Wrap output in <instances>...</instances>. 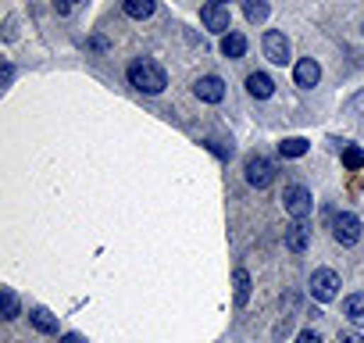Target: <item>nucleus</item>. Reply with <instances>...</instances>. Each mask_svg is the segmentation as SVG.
<instances>
[{
	"label": "nucleus",
	"instance_id": "8",
	"mask_svg": "<svg viewBox=\"0 0 364 343\" xmlns=\"http://www.w3.org/2000/svg\"><path fill=\"white\" fill-rule=\"evenodd\" d=\"M193 94H197L204 104H222V101H225V82H222L218 75H200V79L193 82Z\"/></svg>",
	"mask_w": 364,
	"mask_h": 343
},
{
	"label": "nucleus",
	"instance_id": "9",
	"mask_svg": "<svg viewBox=\"0 0 364 343\" xmlns=\"http://www.w3.org/2000/svg\"><path fill=\"white\" fill-rule=\"evenodd\" d=\"M318 79H322V64H318L314 57L297 61V68H293V82L300 86V90H311V86H318Z\"/></svg>",
	"mask_w": 364,
	"mask_h": 343
},
{
	"label": "nucleus",
	"instance_id": "17",
	"mask_svg": "<svg viewBox=\"0 0 364 343\" xmlns=\"http://www.w3.org/2000/svg\"><path fill=\"white\" fill-rule=\"evenodd\" d=\"M268 0H243V15L250 18V22H264L268 18Z\"/></svg>",
	"mask_w": 364,
	"mask_h": 343
},
{
	"label": "nucleus",
	"instance_id": "1",
	"mask_svg": "<svg viewBox=\"0 0 364 343\" xmlns=\"http://www.w3.org/2000/svg\"><path fill=\"white\" fill-rule=\"evenodd\" d=\"M129 82L136 86L140 94H164V86H168V72L157 64V61H147V57H140V61H132L129 64Z\"/></svg>",
	"mask_w": 364,
	"mask_h": 343
},
{
	"label": "nucleus",
	"instance_id": "4",
	"mask_svg": "<svg viewBox=\"0 0 364 343\" xmlns=\"http://www.w3.org/2000/svg\"><path fill=\"white\" fill-rule=\"evenodd\" d=\"M311 297H314L318 304L336 300V297H339V276H336L332 269H314V276H311Z\"/></svg>",
	"mask_w": 364,
	"mask_h": 343
},
{
	"label": "nucleus",
	"instance_id": "20",
	"mask_svg": "<svg viewBox=\"0 0 364 343\" xmlns=\"http://www.w3.org/2000/svg\"><path fill=\"white\" fill-rule=\"evenodd\" d=\"M0 304H4V322L18 318V297H15V290H11V286L0 290Z\"/></svg>",
	"mask_w": 364,
	"mask_h": 343
},
{
	"label": "nucleus",
	"instance_id": "7",
	"mask_svg": "<svg viewBox=\"0 0 364 343\" xmlns=\"http://www.w3.org/2000/svg\"><path fill=\"white\" fill-rule=\"evenodd\" d=\"M290 40H286V33H279V29H268L264 33V57L271 61V64H286L290 61Z\"/></svg>",
	"mask_w": 364,
	"mask_h": 343
},
{
	"label": "nucleus",
	"instance_id": "16",
	"mask_svg": "<svg viewBox=\"0 0 364 343\" xmlns=\"http://www.w3.org/2000/svg\"><path fill=\"white\" fill-rule=\"evenodd\" d=\"M279 154H283V157H304V154H307V140H304V136H290V140L279 143Z\"/></svg>",
	"mask_w": 364,
	"mask_h": 343
},
{
	"label": "nucleus",
	"instance_id": "19",
	"mask_svg": "<svg viewBox=\"0 0 364 343\" xmlns=\"http://www.w3.org/2000/svg\"><path fill=\"white\" fill-rule=\"evenodd\" d=\"M343 164H346L350 172L364 168V150H360L357 143H346V147H343Z\"/></svg>",
	"mask_w": 364,
	"mask_h": 343
},
{
	"label": "nucleus",
	"instance_id": "11",
	"mask_svg": "<svg viewBox=\"0 0 364 343\" xmlns=\"http://www.w3.org/2000/svg\"><path fill=\"white\" fill-rule=\"evenodd\" d=\"M307 243H311V229H307L304 222H293V225L286 229V247H290L293 254H304Z\"/></svg>",
	"mask_w": 364,
	"mask_h": 343
},
{
	"label": "nucleus",
	"instance_id": "18",
	"mask_svg": "<svg viewBox=\"0 0 364 343\" xmlns=\"http://www.w3.org/2000/svg\"><path fill=\"white\" fill-rule=\"evenodd\" d=\"M250 300V272L246 269H236V304L243 308Z\"/></svg>",
	"mask_w": 364,
	"mask_h": 343
},
{
	"label": "nucleus",
	"instance_id": "23",
	"mask_svg": "<svg viewBox=\"0 0 364 343\" xmlns=\"http://www.w3.org/2000/svg\"><path fill=\"white\" fill-rule=\"evenodd\" d=\"M339 343H364L360 332H339Z\"/></svg>",
	"mask_w": 364,
	"mask_h": 343
},
{
	"label": "nucleus",
	"instance_id": "13",
	"mask_svg": "<svg viewBox=\"0 0 364 343\" xmlns=\"http://www.w3.org/2000/svg\"><path fill=\"white\" fill-rule=\"evenodd\" d=\"M29 322L36 325V332H47V336L57 332V318H54L47 308H33V311H29Z\"/></svg>",
	"mask_w": 364,
	"mask_h": 343
},
{
	"label": "nucleus",
	"instance_id": "21",
	"mask_svg": "<svg viewBox=\"0 0 364 343\" xmlns=\"http://www.w3.org/2000/svg\"><path fill=\"white\" fill-rule=\"evenodd\" d=\"M50 4H54V11H57V15H72V11L82 4V0H50Z\"/></svg>",
	"mask_w": 364,
	"mask_h": 343
},
{
	"label": "nucleus",
	"instance_id": "15",
	"mask_svg": "<svg viewBox=\"0 0 364 343\" xmlns=\"http://www.w3.org/2000/svg\"><path fill=\"white\" fill-rule=\"evenodd\" d=\"M222 54H225V57H243V54H246V36H243V33L222 36Z\"/></svg>",
	"mask_w": 364,
	"mask_h": 343
},
{
	"label": "nucleus",
	"instance_id": "22",
	"mask_svg": "<svg viewBox=\"0 0 364 343\" xmlns=\"http://www.w3.org/2000/svg\"><path fill=\"white\" fill-rule=\"evenodd\" d=\"M297 343H322V336H318L314 329H304V332L297 336Z\"/></svg>",
	"mask_w": 364,
	"mask_h": 343
},
{
	"label": "nucleus",
	"instance_id": "2",
	"mask_svg": "<svg viewBox=\"0 0 364 343\" xmlns=\"http://www.w3.org/2000/svg\"><path fill=\"white\" fill-rule=\"evenodd\" d=\"M243 176H246V183H250L254 190H268L271 183H275L279 168H275V161H271V157H264V154H254V157H246Z\"/></svg>",
	"mask_w": 364,
	"mask_h": 343
},
{
	"label": "nucleus",
	"instance_id": "3",
	"mask_svg": "<svg viewBox=\"0 0 364 343\" xmlns=\"http://www.w3.org/2000/svg\"><path fill=\"white\" fill-rule=\"evenodd\" d=\"M283 208H286V215H293L297 222H304V218H307V215L314 211L311 190H307V186H300V183L286 186V190H283Z\"/></svg>",
	"mask_w": 364,
	"mask_h": 343
},
{
	"label": "nucleus",
	"instance_id": "6",
	"mask_svg": "<svg viewBox=\"0 0 364 343\" xmlns=\"http://www.w3.org/2000/svg\"><path fill=\"white\" fill-rule=\"evenodd\" d=\"M332 236H336V243L353 247V243L360 240V218H357V215H350V211L336 215V218H332Z\"/></svg>",
	"mask_w": 364,
	"mask_h": 343
},
{
	"label": "nucleus",
	"instance_id": "24",
	"mask_svg": "<svg viewBox=\"0 0 364 343\" xmlns=\"http://www.w3.org/2000/svg\"><path fill=\"white\" fill-rule=\"evenodd\" d=\"M61 343H86V339H82L79 332H64V336H61Z\"/></svg>",
	"mask_w": 364,
	"mask_h": 343
},
{
	"label": "nucleus",
	"instance_id": "12",
	"mask_svg": "<svg viewBox=\"0 0 364 343\" xmlns=\"http://www.w3.org/2000/svg\"><path fill=\"white\" fill-rule=\"evenodd\" d=\"M343 315H346V322L350 325H364V293H350L346 300H343Z\"/></svg>",
	"mask_w": 364,
	"mask_h": 343
},
{
	"label": "nucleus",
	"instance_id": "14",
	"mask_svg": "<svg viewBox=\"0 0 364 343\" xmlns=\"http://www.w3.org/2000/svg\"><path fill=\"white\" fill-rule=\"evenodd\" d=\"M125 15L129 18H136V22H143V18H150L154 11H157V4H154V0H125Z\"/></svg>",
	"mask_w": 364,
	"mask_h": 343
},
{
	"label": "nucleus",
	"instance_id": "25",
	"mask_svg": "<svg viewBox=\"0 0 364 343\" xmlns=\"http://www.w3.org/2000/svg\"><path fill=\"white\" fill-rule=\"evenodd\" d=\"M207 4H225V0H207Z\"/></svg>",
	"mask_w": 364,
	"mask_h": 343
},
{
	"label": "nucleus",
	"instance_id": "5",
	"mask_svg": "<svg viewBox=\"0 0 364 343\" xmlns=\"http://www.w3.org/2000/svg\"><path fill=\"white\" fill-rule=\"evenodd\" d=\"M200 22H204V29H207V33H215V36H229V33H232L229 4H204Z\"/></svg>",
	"mask_w": 364,
	"mask_h": 343
},
{
	"label": "nucleus",
	"instance_id": "10",
	"mask_svg": "<svg viewBox=\"0 0 364 343\" xmlns=\"http://www.w3.org/2000/svg\"><path fill=\"white\" fill-rule=\"evenodd\" d=\"M246 94L257 97V101H268L271 94H275V82H271L268 72H254V75H246Z\"/></svg>",
	"mask_w": 364,
	"mask_h": 343
}]
</instances>
